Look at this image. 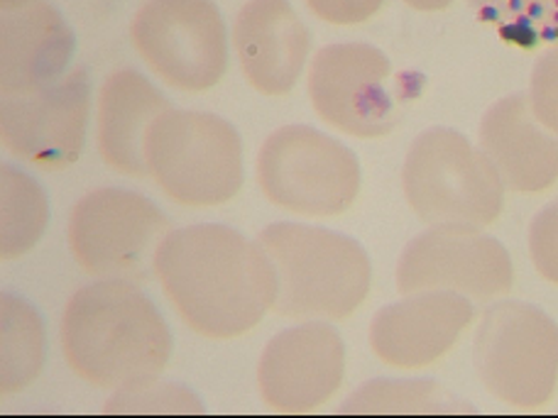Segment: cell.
Segmentation results:
<instances>
[{"instance_id":"cell-1","label":"cell","mask_w":558,"mask_h":418,"mask_svg":"<svg viewBox=\"0 0 558 418\" xmlns=\"http://www.w3.org/2000/svg\"><path fill=\"white\" fill-rule=\"evenodd\" d=\"M153 272L184 325L216 341L253 331L277 298V276L263 245L218 223L169 233Z\"/></svg>"},{"instance_id":"cell-2","label":"cell","mask_w":558,"mask_h":418,"mask_svg":"<svg viewBox=\"0 0 558 418\" xmlns=\"http://www.w3.org/2000/svg\"><path fill=\"white\" fill-rule=\"evenodd\" d=\"M64 360L82 380L125 392L153 384L172 355L155 304L125 279H104L72 296L62 318Z\"/></svg>"},{"instance_id":"cell-3","label":"cell","mask_w":558,"mask_h":418,"mask_svg":"<svg viewBox=\"0 0 558 418\" xmlns=\"http://www.w3.org/2000/svg\"><path fill=\"white\" fill-rule=\"evenodd\" d=\"M257 243L277 276V316L341 321L371 292V257L353 237L326 228L272 223L257 235Z\"/></svg>"},{"instance_id":"cell-4","label":"cell","mask_w":558,"mask_h":418,"mask_svg":"<svg viewBox=\"0 0 558 418\" xmlns=\"http://www.w3.org/2000/svg\"><path fill=\"white\" fill-rule=\"evenodd\" d=\"M404 196L426 225L485 228L505 206V184L483 149L448 131L418 135L402 169Z\"/></svg>"},{"instance_id":"cell-5","label":"cell","mask_w":558,"mask_h":418,"mask_svg":"<svg viewBox=\"0 0 558 418\" xmlns=\"http://www.w3.org/2000/svg\"><path fill=\"white\" fill-rule=\"evenodd\" d=\"M149 176L182 206H218L243 186V145L223 118L169 108L145 137Z\"/></svg>"},{"instance_id":"cell-6","label":"cell","mask_w":558,"mask_h":418,"mask_svg":"<svg viewBox=\"0 0 558 418\" xmlns=\"http://www.w3.org/2000/svg\"><path fill=\"white\" fill-rule=\"evenodd\" d=\"M473 360L495 399L542 409L558 384V325L532 304H495L477 328Z\"/></svg>"},{"instance_id":"cell-7","label":"cell","mask_w":558,"mask_h":418,"mask_svg":"<svg viewBox=\"0 0 558 418\" xmlns=\"http://www.w3.org/2000/svg\"><path fill=\"white\" fill-rule=\"evenodd\" d=\"M257 182L289 213L333 218L348 211L361 192V164L338 139L306 125H287L265 139Z\"/></svg>"},{"instance_id":"cell-8","label":"cell","mask_w":558,"mask_h":418,"mask_svg":"<svg viewBox=\"0 0 558 418\" xmlns=\"http://www.w3.org/2000/svg\"><path fill=\"white\" fill-rule=\"evenodd\" d=\"M172 233L167 216L135 192L98 188L86 194L69 216V247L82 270L135 282L149 276V262Z\"/></svg>"},{"instance_id":"cell-9","label":"cell","mask_w":558,"mask_h":418,"mask_svg":"<svg viewBox=\"0 0 558 418\" xmlns=\"http://www.w3.org/2000/svg\"><path fill=\"white\" fill-rule=\"evenodd\" d=\"M131 33L145 64L179 91H206L226 74V25L211 0H147Z\"/></svg>"},{"instance_id":"cell-10","label":"cell","mask_w":558,"mask_h":418,"mask_svg":"<svg viewBox=\"0 0 558 418\" xmlns=\"http://www.w3.org/2000/svg\"><path fill=\"white\" fill-rule=\"evenodd\" d=\"M390 59L377 47L348 42L318 49L308 69V96L322 121L353 137H383L400 123V88Z\"/></svg>"},{"instance_id":"cell-11","label":"cell","mask_w":558,"mask_h":418,"mask_svg":"<svg viewBox=\"0 0 558 418\" xmlns=\"http://www.w3.org/2000/svg\"><path fill=\"white\" fill-rule=\"evenodd\" d=\"M510 253L471 225H434L404 247L397 262L400 294L456 292L490 302L512 288Z\"/></svg>"},{"instance_id":"cell-12","label":"cell","mask_w":558,"mask_h":418,"mask_svg":"<svg viewBox=\"0 0 558 418\" xmlns=\"http://www.w3.org/2000/svg\"><path fill=\"white\" fill-rule=\"evenodd\" d=\"M88 96L92 86L82 66L45 91L3 96L0 135L8 152L43 169L74 164L84 149Z\"/></svg>"},{"instance_id":"cell-13","label":"cell","mask_w":558,"mask_h":418,"mask_svg":"<svg viewBox=\"0 0 558 418\" xmlns=\"http://www.w3.org/2000/svg\"><path fill=\"white\" fill-rule=\"evenodd\" d=\"M345 372V345L336 328L304 323L267 343L257 367L263 402L282 414H306L338 392Z\"/></svg>"},{"instance_id":"cell-14","label":"cell","mask_w":558,"mask_h":418,"mask_svg":"<svg viewBox=\"0 0 558 418\" xmlns=\"http://www.w3.org/2000/svg\"><path fill=\"white\" fill-rule=\"evenodd\" d=\"M475 316L473 304L456 292H416L385 306L371 323L377 360L397 370H422L458 343Z\"/></svg>"},{"instance_id":"cell-15","label":"cell","mask_w":558,"mask_h":418,"mask_svg":"<svg viewBox=\"0 0 558 418\" xmlns=\"http://www.w3.org/2000/svg\"><path fill=\"white\" fill-rule=\"evenodd\" d=\"M0 88L29 96L57 84L74 54V35L45 0H0Z\"/></svg>"},{"instance_id":"cell-16","label":"cell","mask_w":558,"mask_h":418,"mask_svg":"<svg viewBox=\"0 0 558 418\" xmlns=\"http://www.w3.org/2000/svg\"><path fill=\"white\" fill-rule=\"evenodd\" d=\"M247 84L265 96H287L306 64L308 29L287 0H251L233 27Z\"/></svg>"},{"instance_id":"cell-17","label":"cell","mask_w":558,"mask_h":418,"mask_svg":"<svg viewBox=\"0 0 558 418\" xmlns=\"http://www.w3.org/2000/svg\"><path fill=\"white\" fill-rule=\"evenodd\" d=\"M481 149L512 192L539 194L558 182V135L536 121L530 96L512 94L490 106Z\"/></svg>"},{"instance_id":"cell-18","label":"cell","mask_w":558,"mask_h":418,"mask_svg":"<svg viewBox=\"0 0 558 418\" xmlns=\"http://www.w3.org/2000/svg\"><path fill=\"white\" fill-rule=\"evenodd\" d=\"M169 108L167 98L143 74L123 69L108 76L98 96V149L104 162L125 176H149L145 137Z\"/></svg>"},{"instance_id":"cell-19","label":"cell","mask_w":558,"mask_h":418,"mask_svg":"<svg viewBox=\"0 0 558 418\" xmlns=\"http://www.w3.org/2000/svg\"><path fill=\"white\" fill-rule=\"evenodd\" d=\"M45 335L37 311L23 298L3 294V367H0V392L15 394L43 370Z\"/></svg>"},{"instance_id":"cell-20","label":"cell","mask_w":558,"mask_h":418,"mask_svg":"<svg viewBox=\"0 0 558 418\" xmlns=\"http://www.w3.org/2000/svg\"><path fill=\"white\" fill-rule=\"evenodd\" d=\"M3 260L23 257L33 247L47 225V198L37 182L17 172L13 167H3Z\"/></svg>"},{"instance_id":"cell-21","label":"cell","mask_w":558,"mask_h":418,"mask_svg":"<svg viewBox=\"0 0 558 418\" xmlns=\"http://www.w3.org/2000/svg\"><path fill=\"white\" fill-rule=\"evenodd\" d=\"M463 409L436 382L377 380L357 390L343 404L345 414H453Z\"/></svg>"},{"instance_id":"cell-22","label":"cell","mask_w":558,"mask_h":418,"mask_svg":"<svg viewBox=\"0 0 558 418\" xmlns=\"http://www.w3.org/2000/svg\"><path fill=\"white\" fill-rule=\"evenodd\" d=\"M108 414H202V404H198L192 394L186 390H179V386L169 384H145L137 386V390H125L118 392L113 402H108Z\"/></svg>"},{"instance_id":"cell-23","label":"cell","mask_w":558,"mask_h":418,"mask_svg":"<svg viewBox=\"0 0 558 418\" xmlns=\"http://www.w3.org/2000/svg\"><path fill=\"white\" fill-rule=\"evenodd\" d=\"M532 111L544 127L558 135V45L536 59L530 84Z\"/></svg>"},{"instance_id":"cell-24","label":"cell","mask_w":558,"mask_h":418,"mask_svg":"<svg viewBox=\"0 0 558 418\" xmlns=\"http://www.w3.org/2000/svg\"><path fill=\"white\" fill-rule=\"evenodd\" d=\"M530 255L536 272L558 284V198L534 216L530 225Z\"/></svg>"},{"instance_id":"cell-25","label":"cell","mask_w":558,"mask_h":418,"mask_svg":"<svg viewBox=\"0 0 558 418\" xmlns=\"http://www.w3.org/2000/svg\"><path fill=\"white\" fill-rule=\"evenodd\" d=\"M385 0H306L316 17L331 25H361L371 20Z\"/></svg>"},{"instance_id":"cell-26","label":"cell","mask_w":558,"mask_h":418,"mask_svg":"<svg viewBox=\"0 0 558 418\" xmlns=\"http://www.w3.org/2000/svg\"><path fill=\"white\" fill-rule=\"evenodd\" d=\"M407 5L416 10H424V13H434V10H444L453 3V0H404Z\"/></svg>"}]
</instances>
